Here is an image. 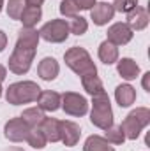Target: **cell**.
<instances>
[{
    "label": "cell",
    "mask_w": 150,
    "mask_h": 151,
    "mask_svg": "<svg viewBox=\"0 0 150 151\" xmlns=\"http://www.w3.org/2000/svg\"><path fill=\"white\" fill-rule=\"evenodd\" d=\"M60 141L67 146V148H73L78 144L79 137H81V128L79 125L74 123V121H69V119H62L60 121Z\"/></svg>",
    "instance_id": "9"
},
{
    "label": "cell",
    "mask_w": 150,
    "mask_h": 151,
    "mask_svg": "<svg viewBox=\"0 0 150 151\" xmlns=\"http://www.w3.org/2000/svg\"><path fill=\"white\" fill-rule=\"evenodd\" d=\"M25 7H27V2L25 0H9L7 2V16L11 19H18L20 21L21 12H23Z\"/></svg>",
    "instance_id": "25"
},
{
    "label": "cell",
    "mask_w": 150,
    "mask_h": 151,
    "mask_svg": "<svg viewBox=\"0 0 150 151\" xmlns=\"http://www.w3.org/2000/svg\"><path fill=\"white\" fill-rule=\"evenodd\" d=\"M25 2H27V5H34V7H41L44 0H25Z\"/></svg>",
    "instance_id": "32"
},
{
    "label": "cell",
    "mask_w": 150,
    "mask_h": 151,
    "mask_svg": "<svg viewBox=\"0 0 150 151\" xmlns=\"http://www.w3.org/2000/svg\"><path fill=\"white\" fill-rule=\"evenodd\" d=\"M88 30V23L83 16H74L71 18V23H69V32L74 34V35H83L85 32Z\"/></svg>",
    "instance_id": "26"
},
{
    "label": "cell",
    "mask_w": 150,
    "mask_h": 151,
    "mask_svg": "<svg viewBox=\"0 0 150 151\" xmlns=\"http://www.w3.org/2000/svg\"><path fill=\"white\" fill-rule=\"evenodd\" d=\"M113 9L115 11H118V12H129V11H133L136 5H138V0H115L111 4Z\"/></svg>",
    "instance_id": "28"
},
{
    "label": "cell",
    "mask_w": 150,
    "mask_h": 151,
    "mask_svg": "<svg viewBox=\"0 0 150 151\" xmlns=\"http://www.w3.org/2000/svg\"><path fill=\"white\" fill-rule=\"evenodd\" d=\"M39 32L36 28H27L23 27L18 34L16 47L12 55L9 56V70L12 74L23 76L27 74L32 67L34 56L37 53V44H39Z\"/></svg>",
    "instance_id": "1"
},
{
    "label": "cell",
    "mask_w": 150,
    "mask_h": 151,
    "mask_svg": "<svg viewBox=\"0 0 150 151\" xmlns=\"http://www.w3.org/2000/svg\"><path fill=\"white\" fill-rule=\"evenodd\" d=\"M149 21H150V16H149V11L145 7H140L136 5L133 11L127 12V27L134 32H140V30H145L149 27Z\"/></svg>",
    "instance_id": "10"
},
{
    "label": "cell",
    "mask_w": 150,
    "mask_h": 151,
    "mask_svg": "<svg viewBox=\"0 0 150 151\" xmlns=\"http://www.w3.org/2000/svg\"><path fill=\"white\" fill-rule=\"evenodd\" d=\"M78 5L74 4V0H62L60 2V14L66 18H74L78 16Z\"/></svg>",
    "instance_id": "27"
},
{
    "label": "cell",
    "mask_w": 150,
    "mask_h": 151,
    "mask_svg": "<svg viewBox=\"0 0 150 151\" xmlns=\"http://www.w3.org/2000/svg\"><path fill=\"white\" fill-rule=\"evenodd\" d=\"M104 139L110 142V144H124L125 141V134L122 130L120 125H111L104 130Z\"/></svg>",
    "instance_id": "24"
},
{
    "label": "cell",
    "mask_w": 150,
    "mask_h": 151,
    "mask_svg": "<svg viewBox=\"0 0 150 151\" xmlns=\"http://www.w3.org/2000/svg\"><path fill=\"white\" fill-rule=\"evenodd\" d=\"M60 72V65H58V62L55 60V58H51V56H46V58H42L41 62H39L37 65V74L41 79H44V81H53L57 76Z\"/></svg>",
    "instance_id": "14"
},
{
    "label": "cell",
    "mask_w": 150,
    "mask_h": 151,
    "mask_svg": "<svg viewBox=\"0 0 150 151\" xmlns=\"http://www.w3.org/2000/svg\"><path fill=\"white\" fill-rule=\"evenodd\" d=\"M2 151H23V148H7V150H2Z\"/></svg>",
    "instance_id": "34"
},
{
    "label": "cell",
    "mask_w": 150,
    "mask_h": 151,
    "mask_svg": "<svg viewBox=\"0 0 150 151\" xmlns=\"http://www.w3.org/2000/svg\"><path fill=\"white\" fill-rule=\"evenodd\" d=\"M64 60H66V65L78 74L79 77L83 76H88V74H97V67L95 63L92 62L88 51L85 47H79V46H73L71 49L66 51L64 55Z\"/></svg>",
    "instance_id": "3"
},
{
    "label": "cell",
    "mask_w": 150,
    "mask_h": 151,
    "mask_svg": "<svg viewBox=\"0 0 150 151\" xmlns=\"http://www.w3.org/2000/svg\"><path fill=\"white\" fill-rule=\"evenodd\" d=\"M60 119H55V118H44L42 123L39 125V128L42 130L44 137L48 142H58L60 141Z\"/></svg>",
    "instance_id": "17"
},
{
    "label": "cell",
    "mask_w": 150,
    "mask_h": 151,
    "mask_svg": "<svg viewBox=\"0 0 150 151\" xmlns=\"http://www.w3.org/2000/svg\"><path fill=\"white\" fill-rule=\"evenodd\" d=\"M150 123V111L147 107H136L134 111L125 116V119L120 123L124 134H125V139H131V141H136L141 134V130Z\"/></svg>",
    "instance_id": "5"
},
{
    "label": "cell",
    "mask_w": 150,
    "mask_h": 151,
    "mask_svg": "<svg viewBox=\"0 0 150 151\" xmlns=\"http://www.w3.org/2000/svg\"><path fill=\"white\" fill-rule=\"evenodd\" d=\"M97 55H99V60H101L103 63L111 65V63H115V62L118 60V47H117L113 42H110V40H103V42L99 44Z\"/></svg>",
    "instance_id": "18"
},
{
    "label": "cell",
    "mask_w": 150,
    "mask_h": 151,
    "mask_svg": "<svg viewBox=\"0 0 150 151\" xmlns=\"http://www.w3.org/2000/svg\"><path fill=\"white\" fill-rule=\"evenodd\" d=\"M133 30L125 25V23H115L111 25L110 28H108V39L106 40H110L113 42L115 46H124V44H127V42H131V39H133Z\"/></svg>",
    "instance_id": "12"
},
{
    "label": "cell",
    "mask_w": 150,
    "mask_h": 151,
    "mask_svg": "<svg viewBox=\"0 0 150 151\" xmlns=\"http://www.w3.org/2000/svg\"><path fill=\"white\" fill-rule=\"evenodd\" d=\"M28 132H30V127L23 121L21 116L9 119L5 123V127H4V135L11 142H23V141H27Z\"/></svg>",
    "instance_id": "8"
},
{
    "label": "cell",
    "mask_w": 150,
    "mask_h": 151,
    "mask_svg": "<svg viewBox=\"0 0 150 151\" xmlns=\"http://www.w3.org/2000/svg\"><path fill=\"white\" fill-rule=\"evenodd\" d=\"M5 46H7V35L0 30V53L5 49Z\"/></svg>",
    "instance_id": "30"
},
{
    "label": "cell",
    "mask_w": 150,
    "mask_h": 151,
    "mask_svg": "<svg viewBox=\"0 0 150 151\" xmlns=\"http://www.w3.org/2000/svg\"><path fill=\"white\" fill-rule=\"evenodd\" d=\"M5 76H7V69L0 63V86H2V81L5 79Z\"/></svg>",
    "instance_id": "31"
},
{
    "label": "cell",
    "mask_w": 150,
    "mask_h": 151,
    "mask_svg": "<svg viewBox=\"0 0 150 151\" xmlns=\"http://www.w3.org/2000/svg\"><path fill=\"white\" fill-rule=\"evenodd\" d=\"M37 107L42 111H48V113H53L60 107V93L57 91H51V90H41L37 97Z\"/></svg>",
    "instance_id": "13"
},
{
    "label": "cell",
    "mask_w": 150,
    "mask_h": 151,
    "mask_svg": "<svg viewBox=\"0 0 150 151\" xmlns=\"http://www.w3.org/2000/svg\"><path fill=\"white\" fill-rule=\"evenodd\" d=\"M41 16H42V11L41 7H34V5H27L21 12V18L20 21L23 23V27L27 28H34V25H37L41 21Z\"/></svg>",
    "instance_id": "19"
},
{
    "label": "cell",
    "mask_w": 150,
    "mask_h": 151,
    "mask_svg": "<svg viewBox=\"0 0 150 151\" xmlns=\"http://www.w3.org/2000/svg\"><path fill=\"white\" fill-rule=\"evenodd\" d=\"M115 100H117V104L120 107H129L136 100V90L131 84H127V83L125 84H120L115 90Z\"/></svg>",
    "instance_id": "16"
},
{
    "label": "cell",
    "mask_w": 150,
    "mask_h": 151,
    "mask_svg": "<svg viewBox=\"0 0 150 151\" xmlns=\"http://www.w3.org/2000/svg\"><path fill=\"white\" fill-rule=\"evenodd\" d=\"M39 37L53 44H60L69 37V23L66 19H51L41 27Z\"/></svg>",
    "instance_id": "6"
},
{
    "label": "cell",
    "mask_w": 150,
    "mask_h": 151,
    "mask_svg": "<svg viewBox=\"0 0 150 151\" xmlns=\"http://www.w3.org/2000/svg\"><path fill=\"white\" fill-rule=\"evenodd\" d=\"M90 121L94 127L106 130L108 127L113 125V109L110 97L106 91H101L92 97V111H90Z\"/></svg>",
    "instance_id": "4"
},
{
    "label": "cell",
    "mask_w": 150,
    "mask_h": 151,
    "mask_svg": "<svg viewBox=\"0 0 150 151\" xmlns=\"http://www.w3.org/2000/svg\"><path fill=\"white\" fill-rule=\"evenodd\" d=\"M117 72L125 81H133L140 76V65L133 58H122V60H117Z\"/></svg>",
    "instance_id": "15"
},
{
    "label": "cell",
    "mask_w": 150,
    "mask_h": 151,
    "mask_svg": "<svg viewBox=\"0 0 150 151\" xmlns=\"http://www.w3.org/2000/svg\"><path fill=\"white\" fill-rule=\"evenodd\" d=\"M74 4L78 5V9L81 11H88L95 5V0H74Z\"/></svg>",
    "instance_id": "29"
},
{
    "label": "cell",
    "mask_w": 150,
    "mask_h": 151,
    "mask_svg": "<svg viewBox=\"0 0 150 151\" xmlns=\"http://www.w3.org/2000/svg\"><path fill=\"white\" fill-rule=\"evenodd\" d=\"M41 93L37 83L34 81H18L9 84V88L5 90V100L12 106H21V104H30L36 102Z\"/></svg>",
    "instance_id": "2"
},
{
    "label": "cell",
    "mask_w": 150,
    "mask_h": 151,
    "mask_svg": "<svg viewBox=\"0 0 150 151\" xmlns=\"http://www.w3.org/2000/svg\"><path fill=\"white\" fill-rule=\"evenodd\" d=\"M83 151H115V148L104 137H101V135H90L85 141V144H83Z\"/></svg>",
    "instance_id": "20"
},
{
    "label": "cell",
    "mask_w": 150,
    "mask_h": 151,
    "mask_svg": "<svg viewBox=\"0 0 150 151\" xmlns=\"http://www.w3.org/2000/svg\"><path fill=\"white\" fill-rule=\"evenodd\" d=\"M0 97H2V86H0Z\"/></svg>",
    "instance_id": "36"
},
{
    "label": "cell",
    "mask_w": 150,
    "mask_h": 151,
    "mask_svg": "<svg viewBox=\"0 0 150 151\" xmlns=\"http://www.w3.org/2000/svg\"><path fill=\"white\" fill-rule=\"evenodd\" d=\"M60 107L69 116H85L88 113L87 99L74 91H66L64 95H60Z\"/></svg>",
    "instance_id": "7"
},
{
    "label": "cell",
    "mask_w": 150,
    "mask_h": 151,
    "mask_svg": "<svg viewBox=\"0 0 150 151\" xmlns=\"http://www.w3.org/2000/svg\"><path fill=\"white\" fill-rule=\"evenodd\" d=\"M149 77H150V72H147V74L143 76V88H145L147 91H150V86H149Z\"/></svg>",
    "instance_id": "33"
},
{
    "label": "cell",
    "mask_w": 150,
    "mask_h": 151,
    "mask_svg": "<svg viewBox=\"0 0 150 151\" xmlns=\"http://www.w3.org/2000/svg\"><path fill=\"white\" fill-rule=\"evenodd\" d=\"M27 142H28L34 150H42V148L48 144V141H46V137H44V134H42V130H41L39 127L30 128V132H28V135H27Z\"/></svg>",
    "instance_id": "23"
},
{
    "label": "cell",
    "mask_w": 150,
    "mask_h": 151,
    "mask_svg": "<svg viewBox=\"0 0 150 151\" xmlns=\"http://www.w3.org/2000/svg\"><path fill=\"white\" fill-rule=\"evenodd\" d=\"M113 16H115V9L108 2H95V5L90 9V18L97 27H103L108 21H111Z\"/></svg>",
    "instance_id": "11"
},
{
    "label": "cell",
    "mask_w": 150,
    "mask_h": 151,
    "mask_svg": "<svg viewBox=\"0 0 150 151\" xmlns=\"http://www.w3.org/2000/svg\"><path fill=\"white\" fill-rule=\"evenodd\" d=\"M21 118H23V121H25L30 128H34V127H39V125L42 123V119H44L46 116H44V111H42V109H39V107H30V109H25V111H23Z\"/></svg>",
    "instance_id": "22"
},
{
    "label": "cell",
    "mask_w": 150,
    "mask_h": 151,
    "mask_svg": "<svg viewBox=\"0 0 150 151\" xmlns=\"http://www.w3.org/2000/svg\"><path fill=\"white\" fill-rule=\"evenodd\" d=\"M81 84H83V90L88 93V95H97L101 91H104V86H103V81L99 79L97 74H88L81 77Z\"/></svg>",
    "instance_id": "21"
},
{
    "label": "cell",
    "mask_w": 150,
    "mask_h": 151,
    "mask_svg": "<svg viewBox=\"0 0 150 151\" xmlns=\"http://www.w3.org/2000/svg\"><path fill=\"white\" fill-rule=\"evenodd\" d=\"M2 7H4V0H0V12H2Z\"/></svg>",
    "instance_id": "35"
}]
</instances>
